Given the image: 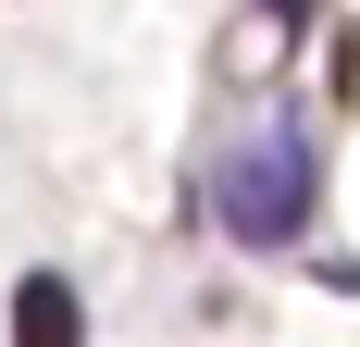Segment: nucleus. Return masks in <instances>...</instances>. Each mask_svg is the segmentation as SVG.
Returning a JSON list of instances; mask_svg holds the SVG:
<instances>
[{
  "mask_svg": "<svg viewBox=\"0 0 360 347\" xmlns=\"http://www.w3.org/2000/svg\"><path fill=\"white\" fill-rule=\"evenodd\" d=\"M212 211H224V223H236L249 248H286L298 223H311V149H298V137H261L249 162H224Z\"/></svg>",
  "mask_w": 360,
  "mask_h": 347,
  "instance_id": "nucleus-1",
  "label": "nucleus"
},
{
  "mask_svg": "<svg viewBox=\"0 0 360 347\" xmlns=\"http://www.w3.org/2000/svg\"><path fill=\"white\" fill-rule=\"evenodd\" d=\"M13 347H87V310H75L63 273H25V285H13Z\"/></svg>",
  "mask_w": 360,
  "mask_h": 347,
  "instance_id": "nucleus-2",
  "label": "nucleus"
}]
</instances>
